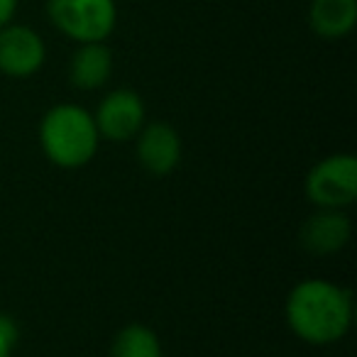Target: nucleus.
<instances>
[{
    "label": "nucleus",
    "mask_w": 357,
    "mask_h": 357,
    "mask_svg": "<svg viewBox=\"0 0 357 357\" xmlns=\"http://www.w3.org/2000/svg\"><path fill=\"white\" fill-rule=\"evenodd\" d=\"M17 8H20V0H0V27L15 20Z\"/></svg>",
    "instance_id": "13"
},
{
    "label": "nucleus",
    "mask_w": 357,
    "mask_h": 357,
    "mask_svg": "<svg viewBox=\"0 0 357 357\" xmlns=\"http://www.w3.org/2000/svg\"><path fill=\"white\" fill-rule=\"evenodd\" d=\"M37 142L50 164L76 172L93 162L103 139L91 110L79 103H54L37 125Z\"/></svg>",
    "instance_id": "2"
},
{
    "label": "nucleus",
    "mask_w": 357,
    "mask_h": 357,
    "mask_svg": "<svg viewBox=\"0 0 357 357\" xmlns=\"http://www.w3.org/2000/svg\"><path fill=\"white\" fill-rule=\"evenodd\" d=\"M303 194L313 208L347 211L357 201V157L335 152L318 159L306 174Z\"/></svg>",
    "instance_id": "4"
},
{
    "label": "nucleus",
    "mask_w": 357,
    "mask_h": 357,
    "mask_svg": "<svg viewBox=\"0 0 357 357\" xmlns=\"http://www.w3.org/2000/svg\"><path fill=\"white\" fill-rule=\"evenodd\" d=\"M45 15L74 45L105 42L118 27L115 0H45Z\"/></svg>",
    "instance_id": "3"
},
{
    "label": "nucleus",
    "mask_w": 357,
    "mask_h": 357,
    "mask_svg": "<svg viewBox=\"0 0 357 357\" xmlns=\"http://www.w3.org/2000/svg\"><path fill=\"white\" fill-rule=\"evenodd\" d=\"M110 357H164L159 335L144 323H128L115 333Z\"/></svg>",
    "instance_id": "11"
},
{
    "label": "nucleus",
    "mask_w": 357,
    "mask_h": 357,
    "mask_svg": "<svg viewBox=\"0 0 357 357\" xmlns=\"http://www.w3.org/2000/svg\"><path fill=\"white\" fill-rule=\"evenodd\" d=\"M352 238V223L345 211L316 208L298 228V245L316 257L337 255Z\"/></svg>",
    "instance_id": "8"
},
{
    "label": "nucleus",
    "mask_w": 357,
    "mask_h": 357,
    "mask_svg": "<svg viewBox=\"0 0 357 357\" xmlns=\"http://www.w3.org/2000/svg\"><path fill=\"white\" fill-rule=\"evenodd\" d=\"M113 52L105 42L76 45L69 59V84L76 91H86V93L98 91L113 79Z\"/></svg>",
    "instance_id": "9"
},
{
    "label": "nucleus",
    "mask_w": 357,
    "mask_h": 357,
    "mask_svg": "<svg viewBox=\"0 0 357 357\" xmlns=\"http://www.w3.org/2000/svg\"><path fill=\"white\" fill-rule=\"evenodd\" d=\"M47 64V42L35 27L8 22L0 27V74L8 79H32Z\"/></svg>",
    "instance_id": "6"
},
{
    "label": "nucleus",
    "mask_w": 357,
    "mask_h": 357,
    "mask_svg": "<svg viewBox=\"0 0 357 357\" xmlns=\"http://www.w3.org/2000/svg\"><path fill=\"white\" fill-rule=\"evenodd\" d=\"M357 25V0H311L308 27L326 42L345 40Z\"/></svg>",
    "instance_id": "10"
},
{
    "label": "nucleus",
    "mask_w": 357,
    "mask_h": 357,
    "mask_svg": "<svg viewBox=\"0 0 357 357\" xmlns=\"http://www.w3.org/2000/svg\"><path fill=\"white\" fill-rule=\"evenodd\" d=\"M93 123L100 139L108 142H132L135 135L147 123V108L137 91L113 89L98 100L93 110Z\"/></svg>",
    "instance_id": "5"
},
{
    "label": "nucleus",
    "mask_w": 357,
    "mask_h": 357,
    "mask_svg": "<svg viewBox=\"0 0 357 357\" xmlns=\"http://www.w3.org/2000/svg\"><path fill=\"white\" fill-rule=\"evenodd\" d=\"M132 142L137 164L152 176H169L172 172H176L181 157H184L181 135L174 125L164 123V120L144 123Z\"/></svg>",
    "instance_id": "7"
},
{
    "label": "nucleus",
    "mask_w": 357,
    "mask_h": 357,
    "mask_svg": "<svg viewBox=\"0 0 357 357\" xmlns=\"http://www.w3.org/2000/svg\"><path fill=\"white\" fill-rule=\"evenodd\" d=\"M20 340V326L13 316L0 313V357H13Z\"/></svg>",
    "instance_id": "12"
},
{
    "label": "nucleus",
    "mask_w": 357,
    "mask_h": 357,
    "mask_svg": "<svg viewBox=\"0 0 357 357\" xmlns=\"http://www.w3.org/2000/svg\"><path fill=\"white\" fill-rule=\"evenodd\" d=\"M284 318L294 335L313 347L340 342L350 333L355 301L345 287L323 277L301 279L284 301Z\"/></svg>",
    "instance_id": "1"
}]
</instances>
